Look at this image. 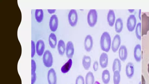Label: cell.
<instances>
[{
	"label": "cell",
	"instance_id": "cell-1",
	"mask_svg": "<svg viewBox=\"0 0 149 84\" xmlns=\"http://www.w3.org/2000/svg\"><path fill=\"white\" fill-rule=\"evenodd\" d=\"M100 44L102 50L106 52L109 51L111 45V39L109 32H104L102 33L100 38Z\"/></svg>",
	"mask_w": 149,
	"mask_h": 84
},
{
	"label": "cell",
	"instance_id": "cell-2",
	"mask_svg": "<svg viewBox=\"0 0 149 84\" xmlns=\"http://www.w3.org/2000/svg\"><path fill=\"white\" fill-rule=\"evenodd\" d=\"M97 19V13L95 9H91L89 11L87 16V20L89 25L94 27L96 24Z\"/></svg>",
	"mask_w": 149,
	"mask_h": 84
},
{
	"label": "cell",
	"instance_id": "cell-3",
	"mask_svg": "<svg viewBox=\"0 0 149 84\" xmlns=\"http://www.w3.org/2000/svg\"><path fill=\"white\" fill-rule=\"evenodd\" d=\"M141 36L146 35L149 30V16L146 14L143 13L141 16Z\"/></svg>",
	"mask_w": 149,
	"mask_h": 84
},
{
	"label": "cell",
	"instance_id": "cell-4",
	"mask_svg": "<svg viewBox=\"0 0 149 84\" xmlns=\"http://www.w3.org/2000/svg\"><path fill=\"white\" fill-rule=\"evenodd\" d=\"M44 65L47 67H51L53 63V57L52 53L49 50L44 52L42 57Z\"/></svg>",
	"mask_w": 149,
	"mask_h": 84
},
{
	"label": "cell",
	"instance_id": "cell-5",
	"mask_svg": "<svg viewBox=\"0 0 149 84\" xmlns=\"http://www.w3.org/2000/svg\"><path fill=\"white\" fill-rule=\"evenodd\" d=\"M78 15L76 10L74 9H71L68 14V19L70 25L74 27L76 25L78 21Z\"/></svg>",
	"mask_w": 149,
	"mask_h": 84
},
{
	"label": "cell",
	"instance_id": "cell-6",
	"mask_svg": "<svg viewBox=\"0 0 149 84\" xmlns=\"http://www.w3.org/2000/svg\"><path fill=\"white\" fill-rule=\"evenodd\" d=\"M136 20L135 16L130 15L128 17L127 22V27L129 31L132 32L134 30L135 27Z\"/></svg>",
	"mask_w": 149,
	"mask_h": 84
},
{
	"label": "cell",
	"instance_id": "cell-7",
	"mask_svg": "<svg viewBox=\"0 0 149 84\" xmlns=\"http://www.w3.org/2000/svg\"><path fill=\"white\" fill-rule=\"evenodd\" d=\"M58 19L57 16L55 14L52 15L50 17L49 26L51 31L54 32L57 29L58 26Z\"/></svg>",
	"mask_w": 149,
	"mask_h": 84
},
{
	"label": "cell",
	"instance_id": "cell-8",
	"mask_svg": "<svg viewBox=\"0 0 149 84\" xmlns=\"http://www.w3.org/2000/svg\"><path fill=\"white\" fill-rule=\"evenodd\" d=\"M121 41L120 36L118 34H116L113 37L111 44V49L113 52H116L118 49Z\"/></svg>",
	"mask_w": 149,
	"mask_h": 84
},
{
	"label": "cell",
	"instance_id": "cell-9",
	"mask_svg": "<svg viewBox=\"0 0 149 84\" xmlns=\"http://www.w3.org/2000/svg\"><path fill=\"white\" fill-rule=\"evenodd\" d=\"M47 79L49 84H56L57 76L55 70L51 68L48 71Z\"/></svg>",
	"mask_w": 149,
	"mask_h": 84
},
{
	"label": "cell",
	"instance_id": "cell-10",
	"mask_svg": "<svg viewBox=\"0 0 149 84\" xmlns=\"http://www.w3.org/2000/svg\"><path fill=\"white\" fill-rule=\"evenodd\" d=\"M65 52L66 56L68 58L70 59L72 58L74 52V48L72 41H69L67 42Z\"/></svg>",
	"mask_w": 149,
	"mask_h": 84
},
{
	"label": "cell",
	"instance_id": "cell-11",
	"mask_svg": "<svg viewBox=\"0 0 149 84\" xmlns=\"http://www.w3.org/2000/svg\"><path fill=\"white\" fill-rule=\"evenodd\" d=\"M93 44L92 37L90 34L87 35L85 38L84 42V48L86 51L89 52L91 51Z\"/></svg>",
	"mask_w": 149,
	"mask_h": 84
},
{
	"label": "cell",
	"instance_id": "cell-12",
	"mask_svg": "<svg viewBox=\"0 0 149 84\" xmlns=\"http://www.w3.org/2000/svg\"><path fill=\"white\" fill-rule=\"evenodd\" d=\"M45 48V44L44 41L41 39L38 40L36 45V51L38 55L41 56L43 55Z\"/></svg>",
	"mask_w": 149,
	"mask_h": 84
},
{
	"label": "cell",
	"instance_id": "cell-13",
	"mask_svg": "<svg viewBox=\"0 0 149 84\" xmlns=\"http://www.w3.org/2000/svg\"><path fill=\"white\" fill-rule=\"evenodd\" d=\"M125 73L127 77L131 78L134 73V67L133 63L131 62L128 63L125 67Z\"/></svg>",
	"mask_w": 149,
	"mask_h": 84
},
{
	"label": "cell",
	"instance_id": "cell-14",
	"mask_svg": "<svg viewBox=\"0 0 149 84\" xmlns=\"http://www.w3.org/2000/svg\"><path fill=\"white\" fill-rule=\"evenodd\" d=\"M108 57L107 54L105 52H102L101 54L100 59V64L102 68H106L108 64Z\"/></svg>",
	"mask_w": 149,
	"mask_h": 84
},
{
	"label": "cell",
	"instance_id": "cell-15",
	"mask_svg": "<svg viewBox=\"0 0 149 84\" xmlns=\"http://www.w3.org/2000/svg\"><path fill=\"white\" fill-rule=\"evenodd\" d=\"M118 54L119 57L121 60L125 61L127 56V51L126 46L121 45L119 50Z\"/></svg>",
	"mask_w": 149,
	"mask_h": 84
},
{
	"label": "cell",
	"instance_id": "cell-16",
	"mask_svg": "<svg viewBox=\"0 0 149 84\" xmlns=\"http://www.w3.org/2000/svg\"><path fill=\"white\" fill-rule=\"evenodd\" d=\"M107 19L109 25L111 27L113 26L115 20V15L113 10H109L107 13Z\"/></svg>",
	"mask_w": 149,
	"mask_h": 84
},
{
	"label": "cell",
	"instance_id": "cell-17",
	"mask_svg": "<svg viewBox=\"0 0 149 84\" xmlns=\"http://www.w3.org/2000/svg\"><path fill=\"white\" fill-rule=\"evenodd\" d=\"M141 46L139 44L136 45L134 48V57L135 60L138 62L141 61Z\"/></svg>",
	"mask_w": 149,
	"mask_h": 84
},
{
	"label": "cell",
	"instance_id": "cell-18",
	"mask_svg": "<svg viewBox=\"0 0 149 84\" xmlns=\"http://www.w3.org/2000/svg\"><path fill=\"white\" fill-rule=\"evenodd\" d=\"M91 63V57L87 55H84L82 60V64L84 69L87 70L90 67Z\"/></svg>",
	"mask_w": 149,
	"mask_h": 84
},
{
	"label": "cell",
	"instance_id": "cell-19",
	"mask_svg": "<svg viewBox=\"0 0 149 84\" xmlns=\"http://www.w3.org/2000/svg\"><path fill=\"white\" fill-rule=\"evenodd\" d=\"M48 41L49 45L52 48H55L57 44V39L55 34L54 33H51L49 35L48 38Z\"/></svg>",
	"mask_w": 149,
	"mask_h": 84
},
{
	"label": "cell",
	"instance_id": "cell-20",
	"mask_svg": "<svg viewBox=\"0 0 149 84\" xmlns=\"http://www.w3.org/2000/svg\"><path fill=\"white\" fill-rule=\"evenodd\" d=\"M66 46L64 41L62 39L60 40L57 45V50L59 55H63L65 51Z\"/></svg>",
	"mask_w": 149,
	"mask_h": 84
},
{
	"label": "cell",
	"instance_id": "cell-21",
	"mask_svg": "<svg viewBox=\"0 0 149 84\" xmlns=\"http://www.w3.org/2000/svg\"><path fill=\"white\" fill-rule=\"evenodd\" d=\"M102 80L104 84L109 83L110 78V72L108 70H104L102 71Z\"/></svg>",
	"mask_w": 149,
	"mask_h": 84
},
{
	"label": "cell",
	"instance_id": "cell-22",
	"mask_svg": "<svg viewBox=\"0 0 149 84\" xmlns=\"http://www.w3.org/2000/svg\"><path fill=\"white\" fill-rule=\"evenodd\" d=\"M123 27V20L120 18H118L116 20L115 24L116 31L117 33H120L122 31Z\"/></svg>",
	"mask_w": 149,
	"mask_h": 84
},
{
	"label": "cell",
	"instance_id": "cell-23",
	"mask_svg": "<svg viewBox=\"0 0 149 84\" xmlns=\"http://www.w3.org/2000/svg\"><path fill=\"white\" fill-rule=\"evenodd\" d=\"M72 65V60L70 59L61 67V71L63 73H66L68 72Z\"/></svg>",
	"mask_w": 149,
	"mask_h": 84
},
{
	"label": "cell",
	"instance_id": "cell-24",
	"mask_svg": "<svg viewBox=\"0 0 149 84\" xmlns=\"http://www.w3.org/2000/svg\"><path fill=\"white\" fill-rule=\"evenodd\" d=\"M35 16L36 21L38 22H41L44 17L43 10L42 9H36L35 11Z\"/></svg>",
	"mask_w": 149,
	"mask_h": 84
},
{
	"label": "cell",
	"instance_id": "cell-25",
	"mask_svg": "<svg viewBox=\"0 0 149 84\" xmlns=\"http://www.w3.org/2000/svg\"><path fill=\"white\" fill-rule=\"evenodd\" d=\"M121 65L120 60L118 58H115L113 60L112 65V70L113 72L118 71L120 72Z\"/></svg>",
	"mask_w": 149,
	"mask_h": 84
},
{
	"label": "cell",
	"instance_id": "cell-26",
	"mask_svg": "<svg viewBox=\"0 0 149 84\" xmlns=\"http://www.w3.org/2000/svg\"><path fill=\"white\" fill-rule=\"evenodd\" d=\"M94 77L93 73L89 71L86 74L85 78V84H94Z\"/></svg>",
	"mask_w": 149,
	"mask_h": 84
},
{
	"label": "cell",
	"instance_id": "cell-27",
	"mask_svg": "<svg viewBox=\"0 0 149 84\" xmlns=\"http://www.w3.org/2000/svg\"><path fill=\"white\" fill-rule=\"evenodd\" d=\"M120 80V72L116 71L113 72V81L114 84H119Z\"/></svg>",
	"mask_w": 149,
	"mask_h": 84
},
{
	"label": "cell",
	"instance_id": "cell-28",
	"mask_svg": "<svg viewBox=\"0 0 149 84\" xmlns=\"http://www.w3.org/2000/svg\"><path fill=\"white\" fill-rule=\"evenodd\" d=\"M141 22H138L136 26L135 29V34L136 37L139 40L141 39Z\"/></svg>",
	"mask_w": 149,
	"mask_h": 84
},
{
	"label": "cell",
	"instance_id": "cell-29",
	"mask_svg": "<svg viewBox=\"0 0 149 84\" xmlns=\"http://www.w3.org/2000/svg\"><path fill=\"white\" fill-rule=\"evenodd\" d=\"M75 84H85L84 77L81 75H79L76 78Z\"/></svg>",
	"mask_w": 149,
	"mask_h": 84
},
{
	"label": "cell",
	"instance_id": "cell-30",
	"mask_svg": "<svg viewBox=\"0 0 149 84\" xmlns=\"http://www.w3.org/2000/svg\"><path fill=\"white\" fill-rule=\"evenodd\" d=\"M31 57L32 58L35 55L36 50L35 42L33 40L31 41Z\"/></svg>",
	"mask_w": 149,
	"mask_h": 84
},
{
	"label": "cell",
	"instance_id": "cell-31",
	"mask_svg": "<svg viewBox=\"0 0 149 84\" xmlns=\"http://www.w3.org/2000/svg\"><path fill=\"white\" fill-rule=\"evenodd\" d=\"M36 64L35 61L33 60H31V72H36Z\"/></svg>",
	"mask_w": 149,
	"mask_h": 84
},
{
	"label": "cell",
	"instance_id": "cell-32",
	"mask_svg": "<svg viewBox=\"0 0 149 84\" xmlns=\"http://www.w3.org/2000/svg\"><path fill=\"white\" fill-rule=\"evenodd\" d=\"M36 78V72H31V84H34Z\"/></svg>",
	"mask_w": 149,
	"mask_h": 84
},
{
	"label": "cell",
	"instance_id": "cell-33",
	"mask_svg": "<svg viewBox=\"0 0 149 84\" xmlns=\"http://www.w3.org/2000/svg\"><path fill=\"white\" fill-rule=\"evenodd\" d=\"M98 63L97 61H95L93 64V68L94 71H97L98 68Z\"/></svg>",
	"mask_w": 149,
	"mask_h": 84
},
{
	"label": "cell",
	"instance_id": "cell-34",
	"mask_svg": "<svg viewBox=\"0 0 149 84\" xmlns=\"http://www.w3.org/2000/svg\"><path fill=\"white\" fill-rule=\"evenodd\" d=\"M47 10L48 12L50 14H52L54 13L56 11V10L55 9H48Z\"/></svg>",
	"mask_w": 149,
	"mask_h": 84
},
{
	"label": "cell",
	"instance_id": "cell-35",
	"mask_svg": "<svg viewBox=\"0 0 149 84\" xmlns=\"http://www.w3.org/2000/svg\"><path fill=\"white\" fill-rule=\"evenodd\" d=\"M128 10L130 12L132 13V12H133L134 11V9H129V10Z\"/></svg>",
	"mask_w": 149,
	"mask_h": 84
},
{
	"label": "cell",
	"instance_id": "cell-36",
	"mask_svg": "<svg viewBox=\"0 0 149 84\" xmlns=\"http://www.w3.org/2000/svg\"><path fill=\"white\" fill-rule=\"evenodd\" d=\"M95 84H100L98 81H96L95 83Z\"/></svg>",
	"mask_w": 149,
	"mask_h": 84
},
{
	"label": "cell",
	"instance_id": "cell-37",
	"mask_svg": "<svg viewBox=\"0 0 149 84\" xmlns=\"http://www.w3.org/2000/svg\"><path fill=\"white\" fill-rule=\"evenodd\" d=\"M148 71L149 74V63L148 64Z\"/></svg>",
	"mask_w": 149,
	"mask_h": 84
},
{
	"label": "cell",
	"instance_id": "cell-38",
	"mask_svg": "<svg viewBox=\"0 0 149 84\" xmlns=\"http://www.w3.org/2000/svg\"><path fill=\"white\" fill-rule=\"evenodd\" d=\"M139 84H141V82H140Z\"/></svg>",
	"mask_w": 149,
	"mask_h": 84
}]
</instances>
